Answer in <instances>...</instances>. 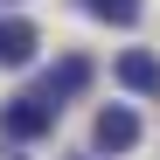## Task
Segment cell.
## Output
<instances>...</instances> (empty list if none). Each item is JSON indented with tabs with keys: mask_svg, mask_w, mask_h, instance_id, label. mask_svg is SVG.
<instances>
[{
	"mask_svg": "<svg viewBox=\"0 0 160 160\" xmlns=\"http://www.w3.org/2000/svg\"><path fill=\"white\" fill-rule=\"evenodd\" d=\"M84 7L98 21H112V28H132V21H139V0H84Z\"/></svg>",
	"mask_w": 160,
	"mask_h": 160,
	"instance_id": "8992f818",
	"label": "cell"
},
{
	"mask_svg": "<svg viewBox=\"0 0 160 160\" xmlns=\"http://www.w3.org/2000/svg\"><path fill=\"white\" fill-rule=\"evenodd\" d=\"M91 146H98V153H125V146H139V118H132L125 104H104L98 125H91Z\"/></svg>",
	"mask_w": 160,
	"mask_h": 160,
	"instance_id": "7a4b0ae2",
	"label": "cell"
},
{
	"mask_svg": "<svg viewBox=\"0 0 160 160\" xmlns=\"http://www.w3.org/2000/svg\"><path fill=\"white\" fill-rule=\"evenodd\" d=\"M35 49H42V35H35V21H0V63H7V70H21V63H35Z\"/></svg>",
	"mask_w": 160,
	"mask_h": 160,
	"instance_id": "3957f363",
	"label": "cell"
},
{
	"mask_svg": "<svg viewBox=\"0 0 160 160\" xmlns=\"http://www.w3.org/2000/svg\"><path fill=\"white\" fill-rule=\"evenodd\" d=\"M84 84H91V56H63L56 70H49V77H42V91H49V98H56V104H70L77 91H84Z\"/></svg>",
	"mask_w": 160,
	"mask_h": 160,
	"instance_id": "277c9868",
	"label": "cell"
},
{
	"mask_svg": "<svg viewBox=\"0 0 160 160\" xmlns=\"http://www.w3.org/2000/svg\"><path fill=\"white\" fill-rule=\"evenodd\" d=\"M0 160H28V153H21V146H14V139H7V153H0Z\"/></svg>",
	"mask_w": 160,
	"mask_h": 160,
	"instance_id": "52a82bcc",
	"label": "cell"
},
{
	"mask_svg": "<svg viewBox=\"0 0 160 160\" xmlns=\"http://www.w3.org/2000/svg\"><path fill=\"white\" fill-rule=\"evenodd\" d=\"M118 84L139 91V98H160V63L146 56V49H125V56H118Z\"/></svg>",
	"mask_w": 160,
	"mask_h": 160,
	"instance_id": "5b68a950",
	"label": "cell"
},
{
	"mask_svg": "<svg viewBox=\"0 0 160 160\" xmlns=\"http://www.w3.org/2000/svg\"><path fill=\"white\" fill-rule=\"evenodd\" d=\"M56 112H63V104L49 98V91L7 98V104H0V132H7L14 146H28V139H42V132H56Z\"/></svg>",
	"mask_w": 160,
	"mask_h": 160,
	"instance_id": "6da1fadb",
	"label": "cell"
}]
</instances>
